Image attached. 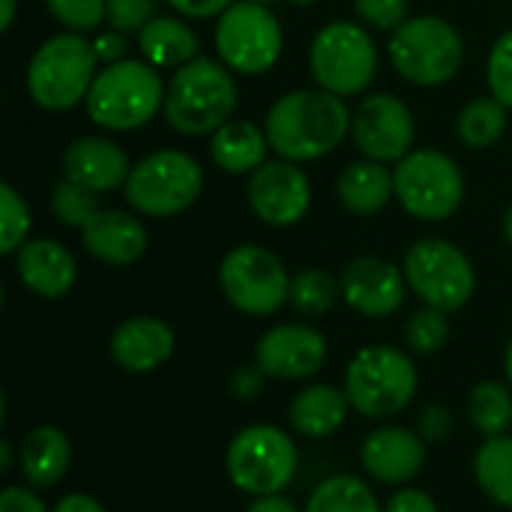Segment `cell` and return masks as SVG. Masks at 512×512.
I'll return each instance as SVG.
<instances>
[{"label": "cell", "mask_w": 512, "mask_h": 512, "mask_svg": "<svg viewBox=\"0 0 512 512\" xmlns=\"http://www.w3.org/2000/svg\"><path fill=\"white\" fill-rule=\"evenodd\" d=\"M264 132L279 159L315 162L351 135V111L330 90H294L270 105Z\"/></svg>", "instance_id": "obj_1"}, {"label": "cell", "mask_w": 512, "mask_h": 512, "mask_svg": "<svg viewBox=\"0 0 512 512\" xmlns=\"http://www.w3.org/2000/svg\"><path fill=\"white\" fill-rule=\"evenodd\" d=\"M234 108V72L213 57H195L171 75L162 114L180 135H213L231 120Z\"/></svg>", "instance_id": "obj_2"}, {"label": "cell", "mask_w": 512, "mask_h": 512, "mask_svg": "<svg viewBox=\"0 0 512 512\" xmlns=\"http://www.w3.org/2000/svg\"><path fill=\"white\" fill-rule=\"evenodd\" d=\"M342 387L360 417L393 420L414 402L420 372L408 351L396 345H366L351 357Z\"/></svg>", "instance_id": "obj_3"}, {"label": "cell", "mask_w": 512, "mask_h": 512, "mask_svg": "<svg viewBox=\"0 0 512 512\" xmlns=\"http://www.w3.org/2000/svg\"><path fill=\"white\" fill-rule=\"evenodd\" d=\"M84 105L96 126L111 132H132L165 108V84L156 66L147 60L108 63L99 69Z\"/></svg>", "instance_id": "obj_4"}, {"label": "cell", "mask_w": 512, "mask_h": 512, "mask_svg": "<svg viewBox=\"0 0 512 512\" xmlns=\"http://www.w3.org/2000/svg\"><path fill=\"white\" fill-rule=\"evenodd\" d=\"M96 51L84 33H57L45 39L27 66V93L45 111H69L87 102L96 81Z\"/></svg>", "instance_id": "obj_5"}, {"label": "cell", "mask_w": 512, "mask_h": 512, "mask_svg": "<svg viewBox=\"0 0 512 512\" xmlns=\"http://www.w3.org/2000/svg\"><path fill=\"white\" fill-rule=\"evenodd\" d=\"M300 453L294 438L270 423L240 429L225 450V471L237 492L249 498L282 495L297 477Z\"/></svg>", "instance_id": "obj_6"}, {"label": "cell", "mask_w": 512, "mask_h": 512, "mask_svg": "<svg viewBox=\"0 0 512 512\" xmlns=\"http://www.w3.org/2000/svg\"><path fill=\"white\" fill-rule=\"evenodd\" d=\"M387 54L405 81L417 87H438L462 69L465 45L450 21L438 15H414L393 30Z\"/></svg>", "instance_id": "obj_7"}, {"label": "cell", "mask_w": 512, "mask_h": 512, "mask_svg": "<svg viewBox=\"0 0 512 512\" xmlns=\"http://www.w3.org/2000/svg\"><path fill=\"white\" fill-rule=\"evenodd\" d=\"M126 201L135 213L168 219L189 210L201 189L204 174L201 165L183 150H156L132 165L126 177Z\"/></svg>", "instance_id": "obj_8"}, {"label": "cell", "mask_w": 512, "mask_h": 512, "mask_svg": "<svg viewBox=\"0 0 512 512\" xmlns=\"http://www.w3.org/2000/svg\"><path fill=\"white\" fill-rule=\"evenodd\" d=\"M408 288L423 300V306L441 312H459L471 303L477 291V273L471 258L450 240L423 237L417 240L402 261Z\"/></svg>", "instance_id": "obj_9"}, {"label": "cell", "mask_w": 512, "mask_h": 512, "mask_svg": "<svg viewBox=\"0 0 512 512\" xmlns=\"http://www.w3.org/2000/svg\"><path fill=\"white\" fill-rule=\"evenodd\" d=\"M309 66L321 90L336 96H357L375 81L378 45L366 27L354 21H333L315 33Z\"/></svg>", "instance_id": "obj_10"}, {"label": "cell", "mask_w": 512, "mask_h": 512, "mask_svg": "<svg viewBox=\"0 0 512 512\" xmlns=\"http://www.w3.org/2000/svg\"><path fill=\"white\" fill-rule=\"evenodd\" d=\"M393 186L399 204L423 222L450 219L465 198V177L441 150H411L396 162Z\"/></svg>", "instance_id": "obj_11"}, {"label": "cell", "mask_w": 512, "mask_h": 512, "mask_svg": "<svg viewBox=\"0 0 512 512\" xmlns=\"http://www.w3.org/2000/svg\"><path fill=\"white\" fill-rule=\"evenodd\" d=\"M216 54L237 75H261L276 66L282 54V24L270 6L237 0L216 21Z\"/></svg>", "instance_id": "obj_12"}, {"label": "cell", "mask_w": 512, "mask_h": 512, "mask_svg": "<svg viewBox=\"0 0 512 512\" xmlns=\"http://www.w3.org/2000/svg\"><path fill=\"white\" fill-rule=\"evenodd\" d=\"M219 285L225 300L252 318L276 315L291 294L285 264L264 246H234L219 264Z\"/></svg>", "instance_id": "obj_13"}, {"label": "cell", "mask_w": 512, "mask_h": 512, "mask_svg": "<svg viewBox=\"0 0 512 512\" xmlns=\"http://www.w3.org/2000/svg\"><path fill=\"white\" fill-rule=\"evenodd\" d=\"M354 147L372 162H402L414 144V114L393 93H372L351 111Z\"/></svg>", "instance_id": "obj_14"}, {"label": "cell", "mask_w": 512, "mask_h": 512, "mask_svg": "<svg viewBox=\"0 0 512 512\" xmlns=\"http://www.w3.org/2000/svg\"><path fill=\"white\" fill-rule=\"evenodd\" d=\"M255 363L273 381H306L324 369L327 339L309 324H276L255 342Z\"/></svg>", "instance_id": "obj_15"}, {"label": "cell", "mask_w": 512, "mask_h": 512, "mask_svg": "<svg viewBox=\"0 0 512 512\" xmlns=\"http://www.w3.org/2000/svg\"><path fill=\"white\" fill-rule=\"evenodd\" d=\"M312 204V183L297 162L288 159H273L264 162L258 171L249 177V207L252 213L273 225V228H288L297 225Z\"/></svg>", "instance_id": "obj_16"}, {"label": "cell", "mask_w": 512, "mask_h": 512, "mask_svg": "<svg viewBox=\"0 0 512 512\" xmlns=\"http://www.w3.org/2000/svg\"><path fill=\"white\" fill-rule=\"evenodd\" d=\"M342 300L363 318H390L408 294L405 270L384 258H354L339 273Z\"/></svg>", "instance_id": "obj_17"}, {"label": "cell", "mask_w": 512, "mask_h": 512, "mask_svg": "<svg viewBox=\"0 0 512 512\" xmlns=\"http://www.w3.org/2000/svg\"><path fill=\"white\" fill-rule=\"evenodd\" d=\"M429 444L405 426H381L360 444L363 471L384 486H408L426 468Z\"/></svg>", "instance_id": "obj_18"}, {"label": "cell", "mask_w": 512, "mask_h": 512, "mask_svg": "<svg viewBox=\"0 0 512 512\" xmlns=\"http://www.w3.org/2000/svg\"><path fill=\"white\" fill-rule=\"evenodd\" d=\"M174 330L153 315H138L114 327L108 354L129 375H150L174 357Z\"/></svg>", "instance_id": "obj_19"}, {"label": "cell", "mask_w": 512, "mask_h": 512, "mask_svg": "<svg viewBox=\"0 0 512 512\" xmlns=\"http://www.w3.org/2000/svg\"><path fill=\"white\" fill-rule=\"evenodd\" d=\"M15 273L27 291L42 300H60L72 291L78 279V264L72 252L57 240H27L15 252Z\"/></svg>", "instance_id": "obj_20"}, {"label": "cell", "mask_w": 512, "mask_h": 512, "mask_svg": "<svg viewBox=\"0 0 512 512\" xmlns=\"http://www.w3.org/2000/svg\"><path fill=\"white\" fill-rule=\"evenodd\" d=\"M81 243L90 258L108 267H129L147 252V228L126 210H99L81 228Z\"/></svg>", "instance_id": "obj_21"}, {"label": "cell", "mask_w": 512, "mask_h": 512, "mask_svg": "<svg viewBox=\"0 0 512 512\" xmlns=\"http://www.w3.org/2000/svg\"><path fill=\"white\" fill-rule=\"evenodd\" d=\"M132 165L129 156L120 150V144L108 138H78L63 150V174L87 189L99 192H114L117 186H126Z\"/></svg>", "instance_id": "obj_22"}, {"label": "cell", "mask_w": 512, "mask_h": 512, "mask_svg": "<svg viewBox=\"0 0 512 512\" xmlns=\"http://www.w3.org/2000/svg\"><path fill=\"white\" fill-rule=\"evenodd\" d=\"M351 402L345 387H333V384H309L303 387L291 405H288V426L309 441H324L330 435H336L348 414H351Z\"/></svg>", "instance_id": "obj_23"}, {"label": "cell", "mask_w": 512, "mask_h": 512, "mask_svg": "<svg viewBox=\"0 0 512 512\" xmlns=\"http://www.w3.org/2000/svg\"><path fill=\"white\" fill-rule=\"evenodd\" d=\"M72 465V441L57 426H36L18 444V474L30 489L57 486Z\"/></svg>", "instance_id": "obj_24"}, {"label": "cell", "mask_w": 512, "mask_h": 512, "mask_svg": "<svg viewBox=\"0 0 512 512\" xmlns=\"http://www.w3.org/2000/svg\"><path fill=\"white\" fill-rule=\"evenodd\" d=\"M336 195L345 210H351L357 216H372V213L384 210L390 204V198L396 195L393 174L381 162H372V159L351 162L336 177Z\"/></svg>", "instance_id": "obj_25"}, {"label": "cell", "mask_w": 512, "mask_h": 512, "mask_svg": "<svg viewBox=\"0 0 512 512\" xmlns=\"http://www.w3.org/2000/svg\"><path fill=\"white\" fill-rule=\"evenodd\" d=\"M267 132L249 120H228L222 129L213 132L210 156L228 174H252L267 162Z\"/></svg>", "instance_id": "obj_26"}, {"label": "cell", "mask_w": 512, "mask_h": 512, "mask_svg": "<svg viewBox=\"0 0 512 512\" xmlns=\"http://www.w3.org/2000/svg\"><path fill=\"white\" fill-rule=\"evenodd\" d=\"M138 48L144 60L156 69L165 66H186L189 60L198 57V36L192 27L180 18L156 15L141 33H138Z\"/></svg>", "instance_id": "obj_27"}, {"label": "cell", "mask_w": 512, "mask_h": 512, "mask_svg": "<svg viewBox=\"0 0 512 512\" xmlns=\"http://www.w3.org/2000/svg\"><path fill=\"white\" fill-rule=\"evenodd\" d=\"M474 480L492 504L512 510V435L486 438L480 444L474 453Z\"/></svg>", "instance_id": "obj_28"}, {"label": "cell", "mask_w": 512, "mask_h": 512, "mask_svg": "<svg viewBox=\"0 0 512 512\" xmlns=\"http://www.w3.org/2000/svg\"><path fill=\"white\" fill-rule=\"evenodd\" d=\"M303 512H384V504L354 474H333L315 486Z\"/></svg>", "instance_id": "obj_29"}, {"label": "cell", "mask_w": 512, "mask_h": 512, "mask_svg": "<svg viewBox=\"0 0 512 512\" xmlns=\"http://www.w3.org/2000/svg\"><path fill=\"white\" fill-rule=\"evenodd\" d=\"M468 420L483 438L510 435L512 387L501 381H480L468 396Z\"/></svg>", "instance_id": "obj_30"}, {"label": "cell", "mask_w": 512, "mask_h": 512, "mask_svg": "<svg viewBox=\"0 0 512 512\" xmlns=\"http://www.w3.org/2000/svg\"><path fill=\"white\" fill-rule=\"evenodd\" d=\"M507 105H501L495 96H480V99H471L459 120H456V132L459 138L474 147V150H483V147H492L504 138L507 132Z\"/></svg>", "instance_id": "obj_31"}, {"label": "cell", "mask_w": 512, "mask_h": 512, "mask_svg": "<svg viewBox=\"0 0 512 512\" xmlns=\"http://www.w3.org/2000/svg\"><path fill=\"white\" fill-rule=\"evenodd\" d=\"M342 297L339 279L330 276L327 270H300L297 276H291V294L288 303L300 312V315H327L336 300Z\"/></svg>", "instance_id": "obj_32"}, {"label": "cell", "mask_w": 512, "mask_h": 512, "mask_svg": "<svg viewBox=\"0 0 512 512\" xmlns=\"http://www.w3.org/2000/svg\"><path fill=\"white\" fill-rule=\"evenodd\" d=\"M402 339H405L408 351H414L420 357L438 354L450 342V318H447V312L432 309V306H423V309L411 312L405 327H402Z\"/></svg>", "instance_id": "obj_33"}, {"label": "cell", "mask_w": 512, "mask_h": 512, "mask_svg": "<svg viewBox=\"0 0 512 512\" xmlns=\"http://www.w3.org/2000/svg\"><path fill=\"white\" fill-rule=\"evenodd\" d=\"M51 213L57 216V222H63L69 228H84L99 213V195L93 189L63 177L51 189Z\"/></svg>", "instance_id": "obj_34"}, {"label": "cell", "mask_w": 512, "mask_h": 512, "mask_svg": "<svg viewBox=\"0 0 512 512\" xmlns=\"http://www.w3.org/2000/svg\"><path fill=\"white\" fill-rule=\"evenodd\" d=\"M30 234V210L15 186L0 183V252L15 255Z\"/></svg>", "instance_id": "obj_35"}, {"label": "cell", "mask_w": 512, "mask_h": 512, "mask_svg": "<svg viewBox=\"0 0 512 512\" xmlns=\"http://www.w3.org/2000/svg\"><path fill=\"white\" fill-rule=\"evenodd\" d=\"M45 6L69 33H90L105 21L108 0H45Z\"/></svg>", "instance_id": "obj_36"}, {"label": "cell", "mask_w": 512, "mask_h": 512, "mask_svg": "<svg viewBox=\"0 0 512 512\" xmlns=\"http://www.w3.org/2000/svg\"><path fill=\"white\" fill-rule=\"evenodd\" d=\"M489 90L492 96L512 108V30L501 33L489 54Z\"/></svg>", "instance_id": "obj_37"}, {"label": "cell", "mask_w": 512, "mask_h": 512, "mask_svg": "<svg viewBox=\"0 0 512 512\" xmlns=\"http://www.w3.org/2000/svg\"><path fill=\"white\" fill-rule=\"evenodd\" d=\"M159 0H108L105 21L120 33H141L156 18Z\"/></svg>", "instance_id": "obj_38"}, {"label": "cell", "mask_w": 512, "mask_h": 512, "mask_svg": "<svg viewBox=\"0 0 512 512\" xmlns=\"http://www.w3.org/2000/svg\"><path fill=\"white\" fill-rule=\"evenodd\" d=\"M408 6L411 0H354L357 15L378 30L402 27L408 21Z\"/></svg>", "instance_id": "obj_39"}, {"label": "cell", "mask_w": 512, "mask_h": 512, "mask_svg": "<svg viewBox=\"0 0 512 512\" xmlns=\"http://www.w3.org/2000/svg\"><path fill=\"white\" fill-rule=\"evenodd\" d=\"M417 432H420V438H423L429 447L447 444L450 435H453V414H450L444 405H426L423 414H420Z\"/></svg>", "instance_id": "obj_40"}, {"label": "cell", "mask_w": 512, "mask_h": 512, "mask_svg": "<svg viewBox=\"0 0 512 512\" xmlns=\"http://www.w3.org/2000/svg\"><path fill=\"white\" fill-rule=\"evenodd\" d=\"M384 512H441L435 498L423 489H411V486H402L399 492L390 495V501L384 504Z\"/></svg>", "instance_id": "obj_41"}, {"label": "cell", "mask_w": 512, "mask_h": 512, "mask_svg": "<svg viewBox=\"0 0 512 512\" xmlns=\"http://www.w3.org/2000/svg\"><path fill=\"white\" fill-rule=\"evenodd\" d=\"M264 381H267V375L258 369V363H252V366H240V369L231 375L228 390H231V396H234V399H240V402H252V399L261 393Z\"/></svg>", "instance_id": "obj_42"}, {"label": "cell", "mask_w": 512, "mask_h": 512, "mask_svg": "<svg viewBox=\"0 0 512 512\" xmlns=\"http://www.w3.org/2000/svg\"><path fill=\"white\" fill-rule=\"evenodd\" d=\"M0 512H51L45 501L36 495V489L24 486H6L0 492Z\"/></svg>", "instance_id": "obj_43"}, {"label": "cell", "mask_w": 512, "mask_h": 512, "mask_svg": "<svg viewBox=\"0 0 512 512\" xmlns=\"http://www.w3.org/2000/svg\"><path fill=\"white\" fill-rule=\"evenodd\" d=\"M93 51H96V60L99 63H120V60H126L123 54H126V39H123V33L120 30H105V33H96V39H93Z\"/></svg>", "instance_id": "obj_44"}, {"label": "cell", "mask_w": 512, "mask_h": 512, "mask_svg": "<svg viewBox=\"0 0 512 512\" xmlns=\"http://www.w3.org/2000/svg\"><path fill=\"white\" fill-rule=\"evenodd\" d=\"M237 0H168L171 9H177L186 18H216Z\"/></svg>", "instance_id": "obj_45"}, {"label": "cell", "mask_w": 512, "mask_h": 512, "mask_svg": "<svg viewBox=\"0 0 512 512\" xmlns=\"http://www.w3.org/2000/svg\"><path fill=\"white\" fill-rule=\"evenodd\" d=\"M51 512H105V507L87 492H69L51 507Z\"/></svg>", "instance_id": "obj_46"}, {"label": "cell", "mask_w": 512, "mask_h": 512, "mask_svg": "<svg viewBox=\"0 0 512 512\" xmlns=\"http://www.w3.org/2000/svg\"><path fill=\"white\" fill-rule=\"evenodd\" d=\"M246 512H300L297 504L285 495H264V498H252V504Z\"/></svg>", "instance_id": "obj_47"}, {"label": "cell", "mask_w": 512, "mask_h": 512, "mask_svg": "<svg viewBox=\"0 0 512 512\" xmlns=\"http://www.w3.org/2000/svg\"><path fill=\"white\" fill-rule=\"evenodd\" d=\"M12 468H18V459H15V450H12V441H0V471L9 474Z\"/></svg>", "instance_id": "obj_48"}, {"label": "cell", "mask_w": 512, "mask_h": 512, "mask_svg": "<svg viewBox=\"0 0 512 512\" xmlns=\"http://www.w3.org/2000/svg\"><path fill=\"white\" fill-rule=\"evenodd\" d=\"M0 9H3V15H0V30H9V27H12V21H15L18 0H0Z\"/></svg>", "instance_id": "obj_49"}, {"label": "cell", "mask_w": 512, "mask_h": 512, "mask_svg": "<svg viewBox=\"0 0 512 512\" xmlns=\"http://www.w3.org/2000/svg\"><path fill=\"white\" fill-rule=\"evenodd\" d=\"M504 372H507V381H510L512 387V339L510 345H507V351H504Z\"/></svg>", "instance_id": "obj_50"}, {"label": "cell", "mask_w": 512, "mask_h": 512, "mask_svg": "<svg viewBox=\"0 0 512 512\" xmlns=\"http://www.w3.org/2000/svg\"><path fill=\"white\" fill-rule=\"evenodd\" d=\"M504 237L512 243V204H510V210L504 213Z\"/></svg>", "instance_id": "obj_51"}, {"label": "cell", "mask_w": 512, "mask_h": 512, "mask_svg": "<svg viewBox=\"0 0 512 512\" xmlns=\"http://www.w3.org/2000/svg\"><path fill=\"white\" fill-rule=\"evenodd\" d=\"M291 3H297V6H312V3H318V0H291Z\"/></svg>", "instance_id": "obj_52"}, {"label": "cell", "mask_w": 512, "mask_h": 512, "mask_svg": "<svg viewBox=\"0 0 512 512\" xmlns=\"http://www.w3.org/2000/svg\"><path fill=\"white\" fill-rule=\"evenodd\" d=\"M246 3H258V6H270L273 0H246Z\"/></svg>", "instance_id": "obj_53"}]
</instances>
